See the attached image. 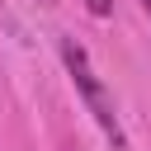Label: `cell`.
<instances>
[{
  "mask_svg": "<svg viewBox=\"0 0 151 151\" xmlns=\"http://www.w3.org/2000/svg\"><path fill=\"white\" fill-rule=\"evenodd\" d=\"M142 9H146V14H151V0H142Z\"/></svg>",
  "mask_w": 151,
  "mask_h": 151,
  "instance_id": "cell-3",
  "label": "cell"
},
{
  "mask_svg": "<svg viewBox=\"0 0 151 151\" xmlns=\"http://www.w3.org/2000/svg\"><path fill=\"white\" fill-rule=\"evenodd\" d=\"M61 66H66V76L76 80V90H80L85 109L94 113V123L104 127V137L113 142V151H127V137H123V123H118V109H113V94L104 90L99 71L90 66V52H85V47H80L76 38H61Z\"/></svg>",
  "mask_w": 151,
  "mask_h": 151,
  "instance_id": "cell-1",
  "label": "cell"
},
{
  "mask_svg": "<svg viewBox=\"0 0 151 151\" xmlns=\"http://www.w3.org/2000/svg\"><path fill=\"white\" fill-rule=\"evenodd\" d=\"M85 9H90L94 19H109V14H113V0H85Z\"/></svg>",
  "mask_w": 151,
  "mask_h": 151,
  "instance_id": "cell-2",
  "label": "cell"
},
{
  "mask_svg": "<svg viewBox=\"0 0 151 151\" xmlns=\"http://www.w3.org/2000/svg\"><path fill=\"white\" fill-rule=\"evenodd\" d=\"M42 5H52V0H42Z\"/></svg>",
  "mask_w": 151,
  "mask_h": 151,
  "instance_id": "cell-4",
  "label": "cell"
}]
</instances>
